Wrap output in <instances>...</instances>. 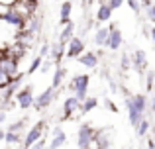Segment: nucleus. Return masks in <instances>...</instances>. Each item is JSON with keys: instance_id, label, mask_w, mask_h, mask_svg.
<instances>
[{"instance_id": "21", "label": "nucleus", "mask_w": 155, "mask_h": 149, "mask_svg": "<svg viewBox=\"0 0 155 149\" xmlns=\"http://www.w3.org/2000/svg\"><path fill=\"white\" fill-rule=\"evenodd\" d=\"M110 135H108V131H96V141H94V145H96V149H108L110 147Z\"/></svg>"}, {"instance_id": "16", "label": "nucleus", "mask_w": 155, "mask_h": 149, "mask_svg": "<svg viewBox=\"0 0 155 149\" xmlns=\"http://www.w3.org/2000/svg\"><path fill=\"white\" fill-rule=\"evenodd\" d=\"M39 28H41V16L34 14V16H31V18L26 22V28H24L22 31H28V34H30L31 37H34V35L39 31Z\"/></svg>"}, {"instance_id": "13", "label": "nucleus", "mask_w": 155, "mask_h": 149, "mask_svg": "<svg viewBox=\"0 0 155 149\" xmlns=\"http://www.w3.org/2000/svg\"><path fill=\"white\" fill-rule=\"evenodd\" d=\"M63 53H67V43L65 41H57V43H51V59L55 65H59L61 59H63Z\"/></svg>"}, {"instance_id": "12", "label": "nucleus", "mask_w": 155, "mask_h": 149, "mask_svg": "<svg viewBox=\"0 0 155 149\" xmlns=\"http://www.w3.org/2000/svg\"><path fill=\"white\" fill-rule=\"evenodd\" d=\"M120 45H122V34H120L118 28H112L108 39H106V43H104V47H108L110 51H116V49H120Z\"/></svg>"}, {"instance_id": "34", "label": "nucleus", "mask_w": 155, "mask_h": 149, "mask_svg": "<svg viewBox=\"0 0 155 149\" xmlns=\"http://www.w3.org/2000/svg\"><path fill=\"white\" fill-rule=\"evenodd\" d=\"M8 10H10V4H6V2H2V0H0V18H2Z\"/></svg>"}, {"instance_id": "23", "label": "nucleus", "mask_w": 155, "mask_h": 149, "mask_svg": "<svg viewBox=\"0 0 155 149\" xmlns=\"http://www.w3.org/2000/svg\"><path fill=\"white\" fill-rule=\"evenodd\" d=\"M96 104H98V100L94 98V96H87V98L83 100V106H81V112L83 114H87V112H92L96 108Z\"/></svg>"}, {"instance_id": "2", "label": "nucleus", "mask_w": 155, "mask_h": 149, "mask_svg": "<svg viewBox=\"0 0 155 149\" xmlns=\"http://www.w3.org/2000/svg\"><path fill=\"white\" fill-rule=\"evenodd\" d=\"M96 141V131L92 130L88 124H81L79 131H77V145L79 149H91Z\"/></svg>"}, {"instance_id": "41", "label": "nucleus", "mask_w": 155, "mask_h": 149, "mask_svg": "<svg viewBox=\"0 0 155 149\" xmlns=\"http://www.w3.org/2000/svg\"><path fill=\"white\" fill-rule=\"evenodd\" d=\"M4 120H6V112H4V110H0V124H2Z\"/></svg>"}, {"instance_id": "5", "label": "nucleus", "mask_w": 155, "mask_h": 149, "mask_svg": "<svg viewBox=\"0 0 155 149\" xmlns=\"http://www.w3.org/2000/svg\"><path fill=\"white\" fill-rule=\"evenodd\" d=\"M43 128H45V122H38L35 126H31V130H28L26 138H24V149H30L34 145L35 141H39V139L43 138Z\"/></svg>"}, {"instance_id": "22", "label": "nucleus", "mask_w": 155, "mask_h": 149, "mask_svg": "<svg viewBox=\"0 0 155 149\" xmlns=\"http://www.w3.org/2000/svg\"><path fill=\"white\" fill-rule=\"evenodd\" d=\"M65 76H67V69H65V67H61V65H57L55 75H53V84H51V86L53 88H59L61 84H63Z\"/></svg>"}, {"instance_id": "4", "label": "nucleus", "mask_w": 155, "mask_h": 149, "mask_svg": "<svg viewBox=\"0 0 155 149\" xmlns=\"http://www.w3.org/2000/svg\"><path fill=\"white\" fill-rule=\"evenodd\" d=\"M16 102H18V106L22 108V110H28V108L34 106V104H35L34 86H31V84H28V86H24L22 90L16 92Z\"/></svg>"}, {"instance_id": "28", "label": "nucleus", "mask_w": 155, "mask_h": 149, "mask_svg": "<svg viewBox=\"0 0 155 149\" xmlns=\"http://www.w3.org/2000/svg\"><path fill=\"white\" fill-rule=\"evenodd\" d=\"M24 128H26V118H22V120H18V122H14L12 126H8V131H22Z\"/></svg>"}, {"instance_id": "7", "label": "nucleus", "mask_w": 155, "mask_h": 149, "mask_svg": "<svg viewBox=\"0 0 155 149\" xmlns=\"http://www.w3.org/2000/svg\"><path fill=\"white\" fill-rule=\"evenodd\" d=\"M55 96H57V88H53V86H51V88H45V90H43L39 96H35V104H34L35 110H39V112L45 110V108L51 104V100L55 98Z\"/></svg>"}, {"instance_id": "8", "label": "nucleus", "mask_w": 155, "mask_h": 149, "mask_svg": "<svg viewBox=\"0 0 155 149\" xmlns=\"http://www.w3.org/2000/svg\"><path fill=\"white\" fill-rule=\"evenodd\" d=\"M81 106H83V100H81V98H77V96H69V98L63 102V114H61V118L69 120L75 112H79Z\"/></svg>"}, {"instance_id": "6", "label": "nucleus", "mask_w": 155, "mask_h": 149, "mask_svg": "<svg viewBox=\"0 0 155 149\" xmlns=\"http://www.w3.org/2000/svg\"><path fill=\"white\" fill-rule=\"evenodd\" d=\"M0 69H4L10 76L20 75L18 73V57H14V55H10V53L4 51V55L0 57Z\"/></svg>"}, {"instance_id": "38", "label": "nucleus", "mask_w": 155, "mask_h": 149, "mask_svg": "<svg viewBox=\"0 0 155 149\" xmlns=\"http://www.w3.org/2000/svg\"><path fill=\"white\" fill-rule=\"evenodd\" d=\"M149 37H151V41L155 43V26H153V28H149Z\"/></svg>"}, {"instance_id": "30", "label": "nucleus", "mask_w": 155, "mask_h": 149, "mask_svg": "<svg viewBox=\"0 0 155 149\" xmlns=\"http://www.w3.org/2000/svg\"><path fill=\"white\" fill-rule=\"evenodd\" d=\"M49 53H51V45H49V43H43L41 49H39V55H41V57H45V55H49Z\"/></svg>"}, {"instance_id": "11", "label": "nucleus", "mask_w": 155, "mask_h": 149, "mask_svg": "<svg viewBox=\"0 0 155 149\" xmlns=\"http://www.w3.org/2000/svg\"><path fill=\"white\" fill-rule=\"evenodd\" d=\"M132 67L137 71V73H143L145 67H147V55H145L143 49H136L132 55Z\"/></svg>"}, {"instance_id": "29", "label": "nucleus", "mask_w": 155, "mask_h": 149, "mask_svg": "<svg viewBox=\"0 0 155 149\" xmlns=\"http://www.w3.org/2000/svg\"><path fill=\"white\" fill-rule=\"evenodd\" d=\"M128 6L132 8L134 12H140L141 10V2H140V0H128Z\"/></svg>"}, {"instance_id": "32", "label": "nucleus", "mask_w": 155, "mask_h": 149, "mask_svg": "<svg viewBox=\"0 0 155 149\" xmlns=\"http://www.w3.org/2000/svg\"><path fill=\"white\" fill-rule=\"evenodd\" d=\"M130 67H132V57L124 55V57H122V69H130Z\"/></svg>"}, {"instance_id": "19", "label": "nucleus", "mask_w": 155, "mask_h": 149, "mask_svg": "<svg viewBox=\"0 0 155 149\" xmlns=\"http://www.w3.org/2000/svg\"><path fill=\"white\" fill-rule=\"evenodd\" d=\"M71 12H73V2L65 0L61 4V10H59V16H61V26H65L67 22H71Z\"/></svg>"}, {"instance_id": "3", "label": "nucleus", "mask_w": 155, "mask_h": 149, "mask_svg": "<svg viewBox=\"0 0 155 149\" xmlns=\"http://www.w3.org/2000/svg\"><path fill=\"white\" fill-rule=\"evenodd\" d=\"M88 83H91V76L88 75H75L73 80L69 83V88L75 92L77 98L84 100L87 98V92H88Z\"/></svg>"}, {"instance_id": "14", "label": "nucleus", "mask_w": 155, "mask_h": 149, "mask_svg": "<svg viewBox=\"0 0 155 149\" xmlns=\"http://www.w3.org/2000/svg\"><path fill=\"white\" fill-rule=\"evenodd\" d=\"M112 12H114V8L108 4V0H100L98 12H96V20H98V22H108V20L112 18Z\"/></svg>"}, {"instance_id": "37", "label": "nucleus", "mask_w": 155, "mask_h": 149, "mask_svg": "<svg viewBox=\"0 0 155 149\" xmlns=\"http://www.w3.org/2000/svg\"><path fill=\"white\" fill-rule=\"evenodd\" d=\"M104 106H106V108H108V110H112V112H118V108H116V104H114V102H110V100H106V102H104Z\"/></svg>"}, {"instance_id": "18", "label": "nucleus", "mask_w": 155, "mask_h": 149, "mask_svg": "<svg viewBox=\"0 0 155 149\" xmlns=\"http://www.w3.org/2000/svg\"><path fill=\"white\" fill-rule=\"evenodd\" d=\"M112 28H116V24H110L108 28H98V30H96V34H94V43H96V45H104Z\"/></svg>"}, {"instance_id": "26", "label": "nucleus", "mask_w": 155, "mask_h": 149, "mask_svg": "<svg viewBox=\"0 0 155 149\" xmlns=\"http://www.w3.org/2000/svg\"><path fill=\"white\" fill-rule=\"evenodd\" d=\"M20 139H22V135H20L18 131H6V139H4V141L14 145V143H20Z\"/></svg>"}, {"instance_id": "1", "label": "nucleus", "mask_w": 155, "mask_h": 149, "mask_svg": "<svg viewBox=\"0 0 155 149\" xmlns=\"http://www.w3.org/2000/svg\"><path fill=\"white\" fill-rule=\"evenodd\" d=\"M126 108H128L130 124L134 128L145 118V112L149 110V102L145 94H136V96H126Z\"/></svg>"}, {"instance_id": "39", "label": "nucleus", "mask_w": 155, "mask_h": 149, "mask_svg": "<svg viewBox=\"0 0 155 149\" xmlns=\"http://www.w3.org/2000/svg\"><path fill=\"white\" fill-rule=\"evenodd\" d=\"M149 112H155V96L151 98V102H149Z\"/></svg>"}, {"instance_id": "9", "label": "nucleus", "mask_w": 155, "mask_h": 149, "mask_svg": "<svg viewBox=\"0 0 155 149\" xmlns=\"http://www.w3.org/2000/svg\"><path fill=\"white\" fill-rule=\"evenodd\" d=\"M2 20H6V22L10 24V26H14L18 31H22L24 28H26V22H28V20L24 18L22 14H18V12H16V10H12V8H10V10H8L4 16H2Z\"/></svg>"}, {"instance_id": "35", "label": "nucleus", "mask_w": 155, "mask_h": 149, "mask_svg": "<svg viewBox=\"0 0 155 149\" xmlns=\"http://www.w3.org/2000/svg\"><path fill=\"white\" fill-rule=\"evenodd\" d=\"M30 149H45V139L41 138L39 141H35V143H34V145H31Z\"/></svg>"}, {"instance_id": "24", "label": "nucleus", "mask_w": 155, "mask_h": 149, "mask_svg": "<svg viewBox=\"0 0 155 149\" xmlns=\"http://www.w3.org/2000/svg\"><path fill=\"white\" fill-rule=\"evenodd\" d=\"M149 126H151V124H149V120H145V118H143V120H141V122H140V124L136 126V134L140 135V138H143V135L147 134Z\"/></svg>"}, {"instance_id": "36", "label": "nucleus", "mask_w": 155, "mask_h": 149, "mask_svg": "<svg viewBox=\"0 0 155 149\" xmlns=\"http://www.w3.org/2000/svg\"><path fill=\"white\" fill-rule=\"evenodd\" d=\"M108 4L114 8V10H118V8H120L122 4H124V0H108Z\"/></svg>"}, {"instance_id": "42", "label": "nucleus", "mask_w": 155, "mask_h": 149, "mask_svg": "<svg viewBox=\"0 0 155 149\" xmlns=\"http://www.w3.org/2000/svg\"><path fill=\"white\" fill-rule=\"evenodd\" d=\"M2 139H6V131H2V130H0V141H2Z\"/></svg>"}, {"instance_id": "27", "label": "nucleus", "mask_w": 155, "mask_h": 149, "mask_svg": "<svg viewBox=\"0 0 155 149\" xmlns=\"http://www.w3.org/2000/svg\"><path fill=\"white\" fill-rule=\"evenodd\" d=\"M41 65H43V57H41V55H38V57H35L34 61L30 63V67H28V73L31 75V73H34V71H38V69H39V67H41Z\"/></svg>"}, {"instance_id": "25", "label": "nucleus", "mask_w": 155, "mask_h": 149, "mask_svg": "<svg viewBox=\"0 0 155 149\" xmlns=\"http://www.w3.org/2000/svg\"><path fill=\"white\" fill-rule=\"evenodd\" d=\"M12 79H14V76H10L4 69H0V90H2V88H6L8 84L12 83Z\"/></svg>"}, {"instance_id": "43", "label": "nucleus", "mask_w": 155, "mask_h": 149, "mask_svg": "<svg viewBox=\"0 0 155 149\" xmlns=\"http://www.w3.org/2000/svg\"><path fill=\"white\" fill-rule=\"evenodd\" d=\"M108 149H110V147H108Z\"/></svg>"}, {"instance_id": "33", "label": "nucleus", "mask_w": 155, "mask_h": 149, "mask_svg": "<svg viewBox=\"0 0 155 149\" xmlns=\"http://www.w3.org/2000/svg\"><path fill=\"white\" fill-rule=\"evenodd\" d=\"M147 20L155 24V4H153L151 8H147Z\"/></svg>"}, {"instance_id": "40", "label": "nucleus", "mask_w": 155, "mask_h": 149, "mask_svg": "<svg viewBox=\"0 0 155 149\" xmlns=\"http://www.w3.org/2000/svg\"><path fill=\"white\" fill-rule=\"evenodd\" d=\"M141 2H143V6H145V8H151V6H153L151 0H141Z\"/></svg>"}, {"instance_id": "10", "label": "nucleus", "mask_w": 155, "mask_h": 149, "mask_svg": "<svg viewBox=\"0 0 155 149\" xmlns=\"http://www.w3.org/2000/svg\"><path fill=\"white\" fill-rule=\"evenodd\" d=\"M84 53V41L81 37H73L67 41V57L71 59H77L79 55Z\"/></svg>"}, {"instance_id": "15", "label": "nucleus", "mask_w": 155, "mask_h": 149, "mask_svg": "<svg viewBox=\"0 0 155 149\" xmlns=\"http://www.w3.org/2000/svg\"><path fill=\"white\" fill-rule=\"evenodd\" d=\"M67 143V134H65L61 128H55L53 130V139L49 141V149H59Z\"/></svg>"}, {"instance_id": "17", "label": "nucleus", "mask_w": 155, "mask_h": 149, "mask_svg": "<svg viewBox=\"0 0 155 149\" xmlns=\"http://www.w3.org/2000/svg\"><path fill=\"white\" fill-rule=\"evenodd\" d=\"M79 63L84 67H88V69H94L96 65H98V55L92 53V51H87V53L79 55Z\"/></svg>"}, {"instance_id": "20", "label": "nucleus", "mask_w": 155, "mask_h": 149, "mask_svg": "<svg viewBox=\"0 0 155 149\" xmlns=\"http://www.w3.org/2000/svg\"><path fill=\"white\" fill-rule=\"evenodd\" d=\"M75 37V24L73 22H67L63 26V30H61V34H59V41H65L67 43L69 39H73Z\"/></svg>"}, {"instance_id": "31", "label": "nucleus", "mask_w": 155, "mask_h": 149, "mask_svg": "<svg viewBox=\"0 0 155 149\" xmlns=\"http://www.w3.org/2000/svg\"><path fill=\"white\" fill-rule=\"evenodd\" d=\"M145 76H147V79H145V83H147V88L151 90V88H153V83H155V73H147Z\"/></svg>"}]
</instances>
